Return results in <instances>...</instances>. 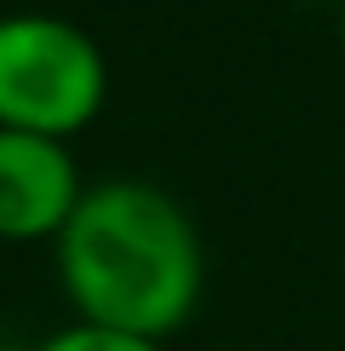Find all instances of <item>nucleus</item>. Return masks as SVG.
Wrapping results in <instances>:
<instances>
[{
  "label": "nucleus",
  "instance_id": "f257e3e1",
  "mask_svg": "<svg viewBox=\"0 0 345 351\" xmlns=\"http://www.w3.org/2000/svg\"><path fill=\"white\" fill-rule=\"evenodd\" d=\"M52 247L64 300L75 305L81 323L167 340L201 305V282H207L201 237L162 184H86Z\"/></svg>",
  "mask_w": 345,
  "mask_h": 351
},
{
  "label": "nucleus",
  "instance_id": "20e7f679",
  "mask_svg": "<svg viewBox=\"0 0 345 351\" xmlns=\"http://www.w3.org/2000/svg\"><path fill=\"white\" fill-rule=\"evenodd\" d=\"M35 351H162V340H144L127 328H104V323H64L58 334H47Z\"/></svg>",
  "mask_w": 345,
  "mask_h": 351
},
{
  "label": "nucleus",
  "instance_id": "7ed1b4c3",
  "mask_svg": "<svg viewBox=\"0 0 345 351\" xmlns=\"http://www.w3.org/2000/svg\"><path fill=\"white\" fill-rule=\"evenodd\" d=\"M81 190V167L64 138L0 127V242H58Z\"/></svg>",
  "mask_w": 345,
  "mask_h": 351
},
{
  "label": "nucleus",
  "instance_id": "f03ea898",
  "mask_svg": "<svg viewBox=\"0 0 345 351\" xmlns=\"http://www.w3.org/2000/svg\"><path fill=\"white\" fill-rule=\"evenodd\" d=\"M110 64L81 23L52 12L0 18V127L64 138L98 121Z\"/></svg>",
  "mask_w": 345,
  "mask_h": 351
},
{
  "label": "nucleus",
  "instance_id": "39448f33",
  "mask_svg": "<svg viewBox=\"0 0 345 351\" xmlns=\"http://www.w3.org/2000/svg\"><path fill=\"white\" fill-rule=\"evenodd\" d=\"M340 47H345V6H340Z\"/></svg>",
  "mask_w": 345,
  "mask_h": 351
}]
</instances>
